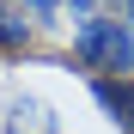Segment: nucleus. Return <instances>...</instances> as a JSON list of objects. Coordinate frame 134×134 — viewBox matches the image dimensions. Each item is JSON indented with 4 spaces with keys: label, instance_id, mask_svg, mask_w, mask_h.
I'll return each mask as SVG.
<instances>
[{
    "label": "nucleus",
    "instance_id": "7ed1b4c3",
    "mask_svg": "<svg viewBox=\"0 0 134 134\" xmlns=\"http://www.w3.org/2000/svg\"><path fill=\"white\" fill-rule=\"evenodd\" d=\"M6 134H55V116H49V104L18 92V98L6 104Z\"/></svg>",
    "mask_w": 134,
    "mask_h": 134
},
{
    "label": "nucleus",
    "instance_id": "f03ea898",
    "mask_svg": "<svg viewBox=\"0 0 134 134\" xmlns=\"http://www.w3.org/2000/svg\"><path fill=\"white\" fill-rule=\"evenodd\" d=\"M92 98L122 134H134V73L128 79H92Z\"/></svg>",
    "mask_w": 134,
    "mask_h": 134
},
{
    "label": "nucleus",
    "instance_id": "423d86ee",
    "mask_svg": "<svg viewBox=\"0 0 134 134\" xmlns=\"http://www.w3.org/2000/svg\"><path fill=\"white\" fill-rule=\"evenodd\" d=\"M122 18H128V25H134V0H122Z\"/></svg>",
    "mask_w": 134,
    "mask_h": 134
},
{
    "label": "nucleus",
    "instance_id": "f257e3e1",
    "mask_svg": "<svg viewBox=\"0 0 134 134\" xmlns=\"http://www.w3.org/2000/svg\"><path fill=\"white\" fill-rule=\"evenodd\" d=\"M73 61L92 79H128L134 73V25L122 12H98L73 25Z\"/></svg>",
    "mask_w": 134,
    "mask_h": 134
},
{
    "label": "nucleus",
    "instance_id": "39448f33",
    "mask_svg": "<svg viewBox=\"0 0 134 134\" xmlns=\"http://www.w3.org/2000/svg\"><path fill=\"white\" fill-rule=\"evenodd\" d=\"M18 6H25V12L37 18V25H49V18H55L61 6H67V0H18Z\"/></svg>",
    "mask_w": 134,
    "mask_h": 134
},
{
    "label": "nucleus",
    "instance_id": "20e7f679",
    "mask_svg": "<svg viewBox=\"0 0 134 134\" xmlns=\"http://www.w3.org/2000/svg\"><path fill=\"white\" fill-rule=\"evenodd\" d=\"M31 37H37V18L18 6V0H0V55L31 49Z\"/></svg>",
    "mask_w": 134,
    "mask_h": 134
}]
</instances>
